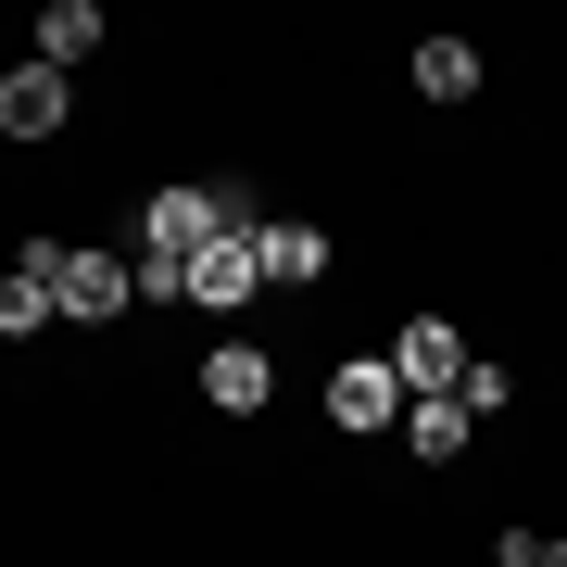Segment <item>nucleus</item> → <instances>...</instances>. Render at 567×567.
<instances>
[{
  "label": "nucleus",
  "instance_id": "7ed1b4c3",
  "mask_svg": "<svg viewBox=\"0 0 567 567\" xmlns=\"http://www.w3.org/2000/svg\"><path fill=\"white\" fill-rule=\"evenodd\" d=\"M203 240H227L215 189H152V215H140V252H152V265H189Z\"/></svg>",
  "mask_w": 567,
  "mask_h": 567
},
{
  "label": "nucleus",
  "instance_id": "1a4fd4ad",
  "mask_svg": "<svg viewBox=\"0 0 567 567\" xmlns=\"http://www.w3.org/2000/svg\"><path fill=\"white\" fill-rule=\"evenodd\" d=\"M252 252H265V278H328V227H252Z\"/></svg>",
  "mask_w": 567,
  "mask_h": 567
},
{
  "label": "nucleus",
  "instance_id": "423d86ee",
  "mask_svg": "<svg viewBox=\"0 0 567 567\" xmlns=\"http://www.w3.org/2000/svg\"><path fill=\"white\" fill-rule=\"evenodd\" d=\"M0 126H13V140H63V76L51 63H13V76H0Z\"/></svg>",
  "mask_w": 567,
  "mask_h": 567
},
{
  "label": "nucleus",
  "instance_id": "4468645a",
  "mask_svg": "<svg viewBox=\"0 0 567 567\" xmlns=\"http://www.w3.org/2000/svg\"><path fill=\"white\" fill-rule=\"evenodd\" d=\"M543 567H567V543H543Z\"/></svg>",
  "mask_w": 567,
  "mask_h": 567
},
{
  "label": "nucleus",
  "instance_id": "0eeeda50",
  "mask_svg": "<svg viewBox=\"0 0 567 567\" xmlns=\"http://www.w3.org/2000/svg\"><path fill=\"white\" fill-rule=\"evenodd\" d=\"M252 278H265V252L252 240H203V252H189V303H252Z\"/></svg>",
  "mask_w": 567,
  "mask_h": 567
},
{
  "label": "nucleus",
  "instance_id": "f257e3e1",
  "mask_svg": "<svg viewBox=\"0 0 567 567\" xmlns=\"http://www.w3.org/2000/svg\"><path fill=\"white\" fill-rule=\"evenodd\" d=\"M25 265L51 278V303L76 316V328H102V316L140 303V265H114V252H89V240H25Z\"/></svg>",
  "mask_w": 567,
  "mask_h": 567
},
{
  "label": "nucleus",
  "instance_id": "9b49d317",
  "mask_svg": "<svg viewBox=\"0 0 567 567\" xmlns=\"http://www.w3.org/2000/svg\"><path fill=\"white\" fill-rule=\"evenodd\" d=\"M63 303H51V278H39V265H0V328H13V341H25V328H51Z\"/></svg>",
  "mask_w": 567,
  "mask_h": 567
},
{
  "label": "nucleus",
  "instance_id": "f8f14e48",
  "mask_svg": "<svg viewBox=\"0 0 567 567\" xmlns=\"http://www.w3.org/2000/svg\"><path fill=\"white\" fill-rule=\"evenodd\" d=\"M505 391H517L505 365H492V353H466V379H454V416H505Z\"/></svg>",
  "mask_w": 567,
  "mask_h": 567
},
{
  "label": "nucleus",
  "instance_id": "ddd939ff",
  "mask_svg": "<svg viewBox=\"0 0 567 567\" xmlns=\"http://www.w3.org/2000/svg\"><path fill=\"white\" fill-rule=\"evenodd\" d=\"M404 442H416V454H454L466 416H454V404H404Z\"/></svg>",
  "mask_w": 567,
  "mask_h": 567
},
{
  "label": "nucleus",
  "instance_id": "9d476101",
  "mask_svg": "<svg viewBox=\"0 0 567 567\" xmlns=\"http://www.w3.org/2000/svg\"><path fill=\"white\" fill-rule=\"evenodd\" d=\"M416 89L429 102H466V89H480V51L466 39H416Z\"/></svg>",
  "mask_w": 567,
  "mask_h": 567
},
{
  "label": "nucleus",
  "instance_id": "6e6552de",
  "mask_svg": "<svg viewBox=\"0 0 567 567\" xmlns=\"http://www.w3.org/2000/svg\"><path fill=\"white\" fill-rule=\"evenodd\" d=\"M89 51H102V0H51V13H39V63H51V76H76Z\"/></svg>",
  "mask_w": 567,
  "mask_h": 567
},
{
  "label": "nucleus",
  "instance_id": "f03ea898",
  "mask_svg": "<svg viewBox=\"0 0 567 567\" xmlns=\"http://www.w3.org/2000/svg\"><path fill=\"white\" fill-rule=\"evenodd\" d=\"M391 379H404V404H454V379H466V328H454V316H416L404 341H391Z\"/></svg>",
  "mask_w": 567,
  "mask_h": 567
},
{
  "label": "nucleus",
  "instance_id": "20e7f679",
  "mask_svg": "<svg viewBox=\"0 0 567 567\" xmlns=\"http://www.w3.org/2000/svg\"><path fill=\"white\" fill-rule=\"evenodd\" d=\"M328 416H341V429H404V379H391V353H353L341 379H328Z\"/></svg>",
  "mask_w": 567,
  "mask_h": 567
},
{
  "label": "nucleus",
  "instance_id": "39448f33",
  "mask_svg": "<svg viewBox=\"0 0 567 567\" xmlns=\"http://www.w3.org/2000/svg\"><path fill=\"white\" fill-rule=\"evenodd\" d=\"M203 391H215L227 416L278 404V353H265V341H215V353H203Z\"/></svg>",
  "mask_w": 567,
  "mask_h": 567
}]
</instances>
